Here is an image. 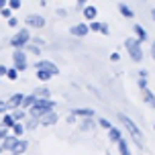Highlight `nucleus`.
Returning <instances> with one entry per match:
<instances>
[{"label":"nucleus","instance_id":"f257e3e1","mask_svg":"<svg viewBox=\"0 0 155 155\" xmlns=\"http://www.w3.org/2000/svg\"><path fill=\"white\" fill-rule=\"evenodd\" d=\"M118 120L123 123V127L129 131V135L133 137V141L137 143V147L143 149V133H141V129L135 124V120H131L127 114H123V112H118Z\"/></svg>","mask_w":155,"mask_h":155},{"label":"nucleus","instance_id":"f03ea898","mask_svg":"<svg viewBox=\"0 0 155 155\" xmlns=\"http://www.w3.org/2000/svg\"><path fill=\"white\" fill-rule=\"evenodd\" d=\"M49 110H55V102L51 100V98H39L31 108H29V116L41 118V116L45 114V112H49Z\"/></svg>","mask_w":155,"mask_h":155},{"label":"nucleus","instance_id":"7ed1b4c3","mask_svg":"<svg viewBox=\"0 0 155 155\" xmlns=\"http://www.w3.org/2000/svg\"><path fill=\"white\" fill-rule=\"evenodd\" d=\"M124 49H127V53L131 57L133 61H143V49H141V41L135 37H129L124 41Z\"/></svg>","mask_w":155,"mask_h":155},{"label":"nucleus","instance_id":"20e7f679","mask_svg":"<svg viewBox=\"0 0 155 155\" xmlns=\"http://www.w3.org/2000/svg\"><path fill=\"white\" fill-rule=\"evenodd\" d=\"M31 41V33L29 29H21L18 33H15V37L10 39V45L15 47V49H25V45Z\"/></svg>","mask_w":155,"mask_h":155},{"label":"nucleus","instance_id":"39448f33","mask_svg":"<svg viewBox=\"0 0 155 155\" xmlns=\"http://www.w3.org/2000/svg\"><path fill=\"white\" fill-rule=\"evenodd\" d=\"M12 61H15V68L18 71H25L27 68H29V63H27V51L15 49V51H12Z\"/></svg>","mask_w":155,"mask_h":155},{"label":"nucleus","instance_id":"423d86ee","mask_svg":"<svg viewBox=\"0 0 155 155\" xmlns=\"http://www.w3.org/2000/svg\"><path fill=\"white\" fill-rule=\"evenodd\" d=\"M25 23H27V27H31V29H43L45 27V18L41 15H27L25 16Z\"/></svg>","mask_w":155,"mask_h":155},{"label":"nucleus","instance_id":"0eeeda50","mask_svg":"<svg viewBox=\"0 0 155 155\" xmlns=\"http://www.w3.org/2000/svg\"><path fill=\"white\" fill-rule=\"evenodd\" d=\"M57 120H59V114L55 110H49V112H45V114L39 118L41 127H53V124H57Z\"/></svg>","mask_w":155,"mask_h":155},{"label":"nucleus","instance_id":"6e6552de","mask_svg":"<svg viewBox=\"0 0 155 155\" xmlns=\"http://www.w3.org/2000/svg\"><path fill=\"white\" fill-rule=\"evenodd\" d=\"M35 70H47V71H51L53 76H57V74H59V68H57L53 61H47V59L37 61V63H35Z\"/></svg>","mask_w":155,"mask_h":155},{"label":"nucleus","instance_id":"1a4fd4ad","mask_svg":"<svg viewBox=\"0 0 155 155\" xmlns=\"http://www.w3.org/2000/svg\"><path fill=\"white\" fill-rule=\"evenodd\" d=\"M23 100H25V94H21V92H16V94H12L10 98H8V110H15V108H21L23 106Z\"/></svg>","mask_w":155,"mask_h":155},{"label":"nucleus","instance_id":"9d476101","mask_svg":"<svg viewBox=\"0 0 155 155\" xmlns=\"http://www.w3.org/2000/svg\"><path fill=\"white\" fill-rule=\"evenodd\" d=\"M98 120H94V116H84V118H80V131L82 133H88L92 131L94 127H96Z\"/></svg>","mask_w":155,"mask_h":155},{"label":"nucleus","instance_id":"9b49d317","mask_svg":"<svg viewBox=\"0 0 155 155\" xmlns=\"http://www.w3.org/2000/svg\"><path fill=\"white\" fill-rule=\"evenodd\" d=\"M70 33L74 35V37H86V35L90 33V25H84V23L74 25V27L70 29Z\"/></svg>","mask_w":155,"mask_h":155},{"label":"nucleus","instance_id":"f8f14e48","mask_svg":"<svg viewBox=\"0 0 155 155\" xmlns=\"http://www.w3.org/2000/svg\"><path fill=\"white\" fill-rule=\"evenodd\" d=\"M18 139H21V137H16V135H6V137L0 141V143H2L4 151H12V149H15V145L18 143Z\"/></svg>","mask_w":155,"mask_h":155},{"label":"nucleus","instance_id":"ddd939ff","mask_svg":"<svg viewBox=\"0 0 155 155\" xmlns=\"http://www.w3.org/2000/svg\"><path fill=\"white\" fill-rule=\"evenodd\" d=\"M82 15H84L86 21H96V15H98V8L96 6H90V4H86L82 8Z\"/></svg>","mask_w":155,"mask_h":155},{"label":"nucleus","instance_id":"4468645a","mask_svg":"<svg viewBox=\"0 0 155 155\" xmlns=\"http://www.w3.org/2000/svg\"><path fill=\"white\" fill-rule=\"evenodd\" d=\"M27 149H29V143H27L25 139H18V143L15 145V149H12L10 153H15V155H23Z\"/></svg>","mask_w":155,"mask_h":155},{"label":"nucleus","instance_id":"2eb2a0df","mask_svg":"<svg viewBox=\"0 0 155 155\" xmlns=\"http://www.w3.org/2000/svg\"><path fill=\"white\" fill-rule=\"evenodd\" d=\"M143 100H145V104H147V106L155 108V94L151 92L149 88H145V90H143Z\"/></svg>","mask_w":155,"mask_h":155},{"label":"nucleus","instance_id":"dca6fc26","mask_svg":"<svg viewBox=\"0 0 155 155\" xmlns=\"http://www.w3.org/2000/svg\"><path fill=\"white\" fill-rule=\"evenodd\" d=\"M133 31H135V35H137V39H139L141 43H145V41H147L149 35H147V31H145L141 25H133Z\"/></svg>","mask_w":155,"mask_h":155},{"label":"nucleus","instance_id":"f3484780","mask_svg":"<svg viewBox=\"0 0 155 155\" xmlns=\"http://www.w3.org/2000/svg\"><path fill=\"white\" fill-rule=\"evenodd\" d=\"M39 100V96L35 92L33 94H25V100H23V108H31L33 104H35V102Z\"/></svg>","mask_w":155,"mask_h":155},{"label":"nucleus","instance_id":"a211bd4d","mask_svg":"<svg viewBox=\"0 0 155 155\" xmlns=\"http://www.w3.org/2000/svg\"><path fill=\"white\" fill-rule=\"evenodd\" d=\"M116 147H118V153L120 155H131V147H129V141L127 139H120L116 143Z\"/></svg>","mask_w":155,"mask_h":155},{"label":"nucleus","instance_id":"6ab92c4d","mask_svg":"<svg viewBox=\"0 0 155 155\" xmlns=\"http://www.w3.org/2000/svg\"><path fill=\"white\" fill-rule=\"evenodd\" d=\"M71 114H76L78 118H84V116H94L92 108H71Z\"/></svg>","mask_w":155,"mask_h":155},{"label":"nucleus","instance_id":"aec40b11","mask_svg":"<svg viewBox=\"0 0 155 155\" xmlns=\"http://www.w3.org/2000/svg\"><path fill=\"white\" fill-rule=\"evenodd\" d=\"M118 12H120V16H124V18H133L135 16V12H133V8L131 6H127V4H118Z\"/></svg>","mask_w":155,"mask_h":155},{"label":"nucleus","instance_id":"412c9836","mask_svg":"<svg viewBox=\"0 0 155 155\" xmlns=\"http://www.w3.org/2000/svg\"><path fill=\"white\" fill-rule=\"evenodd\" d=\"M108 139H110V143H118V141L123 139V135H120V131L118 129H108Z\"/></svg>","mask_w":155,"mask_h":155},{"label":"nucleus","instance_id":"4be33fe9","mask_svg":"<svg viewBox=\"0 0 155 155\" xmlns=\"http://www.w3.org/2000/svg\"><path fill=\"white\" fill-rule=\"evenodd\" d=\"M33 92L37 94L39 98H49V96H51V90H49L47 86H39V88H35Z\"/></svg>","mask_w":155,"mask_h":155},{"label":"nucleus","instance_id":"5701e85b","mask_svg":"<svg viewBox=\"0 0 155 155\" xmlns=\"http://www.w3.org/2000/svg\"><path fill=\"white\" fill-rule=\"evenodd\" d=\"M37 124H41V123H39V118H33V116H27V118H25V129H27V131L37 129Z\"/></svg>","mask_w":155,"mask_h":155},{"label":"nucleus","instance_id":"b1692460","mask_svg":"<svg viewBox=\"0 0 155 155\" xmlns=\"http://www.w3.org/2000/svg\"><path fill=\"white\" fill-rule=\"evenodd\" d=\"M10 131H12V135H16V137H21V135H23V133L27 131V129H25V123H21V120H16V123H15V127H12Z\"/></svg>","mask_w":155,"mask_h":155},{"label":"nucleus","instance_id":"393cba45","mask_svg":"<svg viewBox=\"0 0 155 155\" xmlns=\"http://www.w3.org/2000/svg\"><path fill=\"white\" fill-rule=\"evenodd\" d=\"M15 116H12V112H10V114H6V112H4V114H2V124H6L8 129H12V127H15Z\"/></svg>","mask_w":155,"mask_h":155},{"label":"nucleus","instance_id":"a878e982","mask_svg":"<svg viewBox=\"0 0 155 155\" xmlns=\"http://www.w3.org/2000/svg\"><path fill=\"white\" fill-rule=\"evenodd\" d=\"M37 78L41 80V82H47V80H51V78H53V74H51V71H47V70H37Z\"/></svg>","mask_w":155,"mask_h":155},{"label":"nucleus","instance_id":"bb28decb","mask_svg":"<svg viewBox=\"0 0 155 155\" xmlns=\"http://www.w3.org/2000/svg\"><path fill=\"white\" fill-rule=\"evenodd\" d=\"M10 112H12V116H15V120H25V116H27V112H25L23 106H21V108L10 110Z\"/></svg>","mask_w":155,"mask_h":155},{"label":"nucleus","instance_id":"cd10ccee","mask_svg":"<svg viewBox=\"0 0 155 155\" xmlns=\"http://www.w3.org/2000/svg\"><path fill=\"white\" fill-rule=\"evenodd\" d=\"M25 49H27V53H33V55H39V53H41V47H39V45H31V41L25 45Z\"/></svg>","mask_w":155,"mask_h":155},{"label":"nucleus","instance_id":"c85d7f7f","mask_svg":"<svg viewBox=\"0 0 155 155\" xmlns=\"http://www.w3.org/2000/svg\"><path fill=\"white\" fill-rule=\"evenodd\" d=\"M6 78H8V80H12V82L18 80V70H16V68H10V70L6 71Z\"/></svg>","mask_w":155,"mask_h":155},{"label":"nucleus","instance_id":"c756f323","mask_svg":"<svg viewBox=\"0 0 155 155\" xmlns=\"http://www.w3.org/2000/svg\"><path fill=\"white\" fill-rule=\"evenodd\" d=\"M12 12H15V10H12L10 6H4V8H0V16H4V18H10V16H12Z\"/></svg>","mask_w":155,"mask_h":155},{"label":"nucleus","instance_id":"7c9ffc66","mask_svg":"<svg viewBox=\"0 0 155 155\" xmlns=\"http://www.w3.org/2000/svg\"><path fill=\"white\" fill-rule=\"evenodd\" d=\"M100 29H102V23H98V21H90V31L100 33Z\"/></svg>","mask_w":155,"mask_h":155},{"label":"nucleus","instance_id":"2f4dec72","mask_svg":"<svg viewBox=\"0 0 155 155\" xmlns=\"http://www.w3.org/2000/svg\"><path fill=\"white\" fill-rule=\"evenodd\" d=\"M98 124H100L102 129H106V131H108V129H112V124H110V120H106V118H98Z\"/></svg>","mask_w":155,"mask_h":155},{"label":"nucleus","instance_id":"473e14b6","mask_svg":"<svg viewBox=\"0 0 155 155\" xmlns=\"http://www.w3.org/2000/svg\"><path fill=\"white\" fill-rule=\"evenodd\" d=\"M21 4H23L21 0H8V6L12 8V10H18V8H21Z\"/></svg>","mask_w":155,"mask_h":155},{"label":"nucleus","instance_id":"72a5a7b5","mask_svg":"<svg viewBox=\"0 0 155 155\" xmlns=\"http://www.w3.org/2000/svg\"><path fill=\"white\" fill-rule=\"evenodd\" d=\"M8 131H10V129H8L6 124H0V141H2V139L8 135Z\"/></svg>","mask_w":155,"mask_h":155},{"label":"nucleus","instance_id":"f704fd0d","mask_svg":"<svg viewBox=\"0 0 155 155\" xmlns=\"http://www.w3.org/2000/svg\"><path fill=\"white\" fill-rule=\"evenodd\" d=\"M8 27L16 29V27H18V18H16V16H10V18H8Z\"/></svg>","mask_w":155,"mask_h":155},{"label":"nucleus","instance_id":"c9c22d12","mask_svg":"<svg viewBox=\"0 0 155 155\" xmlns=\"http://www.w3.org/2000/svg\"><path fill=\"white\" fill-rule=\"evenodd\" d=\"M139 88H141V90H145V88H147V78L139 76Z\"/></svg>","mask_w":155,"mask_h":155},{"label":"nucleus","instance_id":"e433bc0d","mask_svg":"<svg viewBox=\"0 0 155 155\" xmlns=\"http://www.w3.org/2000/svg\"><path fill=\"white\" fill-rule=\"evenodd\" d=\"M100 33H102V35H106V37H108V35H110V27H108L106 23H102V29H100Z\"/></svg>","mask_w":155,"mask_h":155},{"label":"nucleus","instance_id":"4c0bfd02","mask_svg":"<svg viewBox=\"0 0 155 155\" xmlns=\"http://www.w3.org/2000/svg\"><path fill=\"white\" fill-rule=\"evenodd\" d=\"M6 110H8V104H6V102H2V100H0V114H4Z\"/></svg>","mask_w":155,"mask_h":155},{"label":"nucleus","instance_id":"58836bf2","mask_svg":"<svg viewBox=\"0 0 155 155\" xmlns=\"http://www.w3.org/2000/svg\"><path fill=\"white\" fill-rule=\"evenodd\" d=\"M6 71H8L6 65H0V78H4V76H6Z\"/></svg>","mask_w":155,"mask_h":155},{"label":"nucleus","instance_id":"ea45409f","mask_svg":"<svg viewBox=\"0 0 155 155\" xmlns=\"http://www.w3.org/2000/svg\"><path fill=\"white\" fill-rule=\"evenodd\" d=\"M31 43H35V45H43V43H45V41H43V39H31Z\"/></svg>","mask_w":155,"mask_h":155},{"label":"nucleus","instance_id":"a19ab883","mask_svg":"<svg viewBox=\"0 0 155 155\" xmlns=\"http://www.w3.org/2000/svg\"><path fill=\"white\" fill-rule=\"evenodd\" d=\"M76 2H78V6H80V8H84V6H86V2H88V0H76Z\"/></svg>","mask_w":155,"mask_h":155},{"label":"nucleus","instance_id":"79ce46f5","mask_svg":"<svg viewBox=\"0 0 155 155\" xmlns=\"http://www.w3.org/2000/svg\"><path fill=\"white\" fill-rule=\"evenodd\" d=\"M110 59H112V61H118V59H120V55H118V53H112V55H110Z\"/></svg>","mask_w":155,"mask_h":155},{"label":"nucleus","instance_id":"37998d69","mask_svg":"<svg viewBox=\"0 0 155 155\" xmlns=\"http://www.w3.org/2000/svg\"><path fill=\"white\" fill-rule=\"evenodd\" d=\"M4 6H8V0H0V8H4Z\"/></svg>","mask_w":155,"mask_h":155},{"label":"nucleus","instance_id":"c03bdc74","mask_svg":"<svg viewBox=\"0 0 155 155\" xmlns=\"http://www.w3.org/2000/svg\"><path fill=\"white\" fill-rule=\"evenodd\" d=\"M151 55H153V59H155V41H153V45H151Z\"/></svg>","mask_w":155,"mask_h":155},{"label":"nucleus","instance_id":"a18cd8bd","mask_svg":"<svg viewBox=\"0 0 155 155\" xmlns=\"http://www.w3.org/2000/svg\"><path fill=\"white\" fill-rule=\"evenodd\" d=\"M151 16H153V21H155V8H153V10H151Z\"/></svg>","mask_w":155,"mask_h":155},{"label":"nucleus","instance_id":"49530a36","mask_svg":"<svg viewBox=\"0 0 155 155\" xmlns=\"http://www.w3.org/2000/svg\"><path fill=\"white\" fill-rule=\"evenodd\" d=\"M2 151H4V147H2V143H0V153H2Z\"/></svg>","mask_w":155,"mask_h":155},{"label":"nucleus","instance_id":"de8ad7c7","mask_svg":"<svg viewBox=\"0 0 155 155\" xmlns=\"http://www.w3.org/2000/svg\"><path fill=\"white\" fill-rule=\"evenodd\" d=\"M153 131H155V124H153Z\"/></svg>","mask_w":155,"mask_h":155},{"label":"nucleus","instance_id":"09e8293b","mask_svg":"<svg viewBox=\"0 0 155 155\" xmlns=\"http://www.w3.org/2000/svg\"><path fill=\"white\" fill-rule=\"evenodd\" d=\"M10 155H15V153H10Z\"/></svg>","mask_w":155,"mask_h":155}]
</instances>
